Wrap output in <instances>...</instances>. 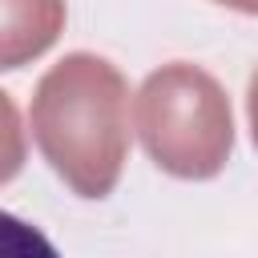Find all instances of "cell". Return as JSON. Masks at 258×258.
Returning a JSON list of instances; mask_svg holds the SVG:
<instances>
[{
    "label": "cell",
    "instance_id": "obj_1",
    "mask_svg": "<svg viewBox=\"0 0 258 258\" xmlns=\"http://www.w3.org/2000/svg\"><path fill=\"white\" fill-rule=\"evenodd\" d=\"M32 137L81 198L113 194L129 149V85L97 52H69L32 93Z\"/></svg>",
    "mask_w": 258,
    "mask_h": 258
},
{
    "label": "cell",
    "instance_id": "obj_2",
    "mask_svg": "<svg viewBox=\"0 0 258 258\" xmlns=\"http://www.w3.org/2000/svg\"><path fill=\"white\" fill-rule=\"evenodd\" d=\"M137 137L149 161L173 177H214L234 149V113L226 89L198 64L169 60L153 69L133 101Z\"/></svg>",
    "mask_w": 258,
    "mask_h": 258
},
{
    "label": "cell",
    "instance_id": "obj_3",
    "mask_svg": "<svg viewBox=\"0 0 258 258\" xmlns=\"http://www.w3.org/2000/svg\"><path fill=\"white\" fill-rule=\"evenodd\" d=\"M64 24V0H4V69L44 52Z\"/></svg>",
    "mask_w": 258,
    "mask_h": 258
},
{
    "label": "cell",
    "instance_id": "obj_4",
    "mask_svg": "<svg viewBox=\"0 0 258 258\" xmlns=\"http://www.w3.org/2000/svg\"><path fill=\"white\" fill-rule=\"evenodd\" d=\"M4 254L8 258H56V250L48 246V238L32 226H24L20 218H4Z\"/></svg>",
    "mask_w": 258,
    "mask_h": 258
},
{
    "label": "cell",
    "instance_id": "obj_5",
    "mask_svg": "<svg viewBox=\"0 0 258 258\" xmlns=\"http://www.w3.org/2000/svg\"><path fill=\"white\" fill-rule=\"evenodd\" d=\"M246 109H250V133H254V145H258V69L250 77V93H246Z\"/></svg>",
    "mask_w": 258,
    "mask_h": 258
},
{
    "label": "cell",
    "instance_id": "obj_6",
    "mask_svg": "<svg viewBox=\"0 0 258 258\" xmlns=\"http://www.w3.org/2000/svg\"><path fill=\"white\" fill-rule=\"evenodd\" d=\"M218 4H226V8H234V12H250V16H258V0H218Z\"/></svg>",
    "mask_w": 258,
    "mask_h": 258
}]
</instances>
